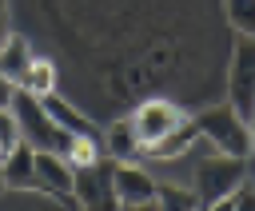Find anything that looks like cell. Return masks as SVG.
Masks as SVG:
<instances>
[{"mask_svg":"<svg viewBox=\"0 0 255 211\" xmlns=\"http://www.w3.org/2000/svg\"><path fill=\"white\" fill-rule=\"evenodd\" d=\"M44 107H48V115H52L64 131H72V135H76V131H92V123H88V119H84L68 100H60V96H52V92H48V96H44Z\"/></svg>","mask_w":255,"mask_h":211,"instance_id":"obj_15","label":"cell"},{"mask_svg":"<svg viewBox=\"0 0 255 211\" xmlns=\"http://www.w3.org/2000/svg\"><path fill=\"white\" fill-rule=\"evenodd\" d=\"M223 16L235 36H255V0H223Z\"/></svg>","mask_w":255,"mask_h":211,"instance_id":"obj_17","label":"cell"},{"mask_svg":"<svg viewBox=\"0 0 255 211\" xmlns=\"http://www.w3.org/2000/svg\"><path fill=\"white\" fill-rule=\"evenodd\" d=\"M72 183H76V167L56 155V151H36V187L40 191H52V195H72Z\"/></svg>","mask_w":255,"mask_h":211,"instance_id":"obj_8","label":"cell"},{"mask_svg":"<svg viewBox=\"0 0 255 211\" xmlns=\"http://www.w3.org/2000/svg\"><path fill=\"white\" fill-rule=\"evenodd\" d=\"M199 199L191 187L179 183H155V211H195Z\"/></svg>","mask_w":255,"mask_h":211,"instance_id":"obj_14","label":"cell"},{"mask_svg":"<svg viewBox=\"0 0 255 211\" xmlns=\"http://www.w3.org/2000/svg\"><path fill=\"white\" fill-rule=\"evenodd\" d=\"M12 36V16H8V0H0V44Z\"/></svg>","mask_w":255,"mask_h":211,"instance_id":"obj_20","label":"cell"},{"mask_svg":"<svg viewBox=\"0 0 255 211\" xmlns=\"http://www.w3.org/2000/svg\"><path fill=\"white\" fill-rule=\"evenodd\" d=\"M179 119H183V111H179L171 100H159V96H155V100H143V104L131 111V119H128V123H131L135 143H139V151H143V147L159 143V139H163Z\"/></svg>","mask_w":255,"mask_h":211,"instance_id":"obj_6","label":"cell"},{"mask_svg":"<svg viewBox=\"0 0 255 211\" xmlns=\"http://www.w3.org/2000/svg\"><path fill=\"white\" fill-rule=\"evenodd\" d=\"M112 183H116L120 207H135V203H151V199H155V179H151L143 167H135L131 159L112 167Z\"/></svg>","mask_w":255,"mask_h":211,"instance_id":"obj_7","label":"cell"},{"mask_svg":"<svg viewBox=\"0 0 255 211\" xmlns=\"http://www.w3.org/2000/svg\"><path fill=\"white\" fill-rule=\"evenodd\" d=\"M16 143H24V139H20V127H16V115H12V107H0V159H4Z\"/></svg>","mask_w":255,"mask_h":211,"instance_id":"obj_18","label":"cell"},{"mask_svg":"<svg viewBox=\"0 0 255 211\" xmlns=\"http://www.w3.org/2000/svg\"><path fill=\"white\" fill-rule=\"evenodd\" d=\"M4 187H36V151L28 143H16L4 159Z\"/></svg>","mask_w":255,"mask_h":211,"instance_id":"obj_10","label":"cell"},{"mask_svg":"<svg viewBox=\"0 0 255 211\" xmlns=\"http://www.w3.org/2000/svg\"><path fill=\"white\" fill-rule=\"evenodd\" d=\"M243 175H247V167H243L239 155H223V151L207 155L195 167V199L207 207V203H215L223 195H235L243 187Z\"/></svg>","mask_w":255,"mask_h":211,"instance_id":"obj_4","label":"cell"},{"mask_svg":"<svg viewBox=\"0 0 255 211\" xmlns=\"http://www.w3.org/2000/svg\"><path fill=\"white\" fill-rule=\"evenodd\" d=\"M120 211H155V199L151 203H135V207H120Z\"/></svg>","mask_w":255,"mask_h":211,"instance_id":"obj_23","label":"cell"},{"mask_svg":"<svg viewBox=\"0 0 255 211\" xmlns=\"http://www.w3.org/2000/svg\"><path fill=\"white\" fill-rule=\"evenodd\" d=\"M112 167L116 163H92V167H76V183L72 195L80 199L84 211H120V195L112 183Z\"/></svg>","mask_w":255,"mask_h":211,"instance_id":"obj_5","label":"cell"},{"mask_svg":"<svg viewBox=\"0 0 255 211\" xmlns=\"http://www.w3.org/2000/svg\"><path fill=\"white\" fill-rule=\"evenodd\" d=\"M12 96H16V84H12L8 76H0V107H8V104H12Z\"/></svg>","mask_w":255,"mask_h":211,"instance_id":"obj_21","label":"cell"},{"mask_svg":"<svg viewBox=\"0 0 255 211\" xmlns=\"http://www.w3.org/2000/svg\"><path fill=\"white\" fill-rule=\"evenodd\" d=\"M0 191H4V167H0Z\"/></svg>","mask_w":255,"mask_h":211,"instance_id":"obj_24","label":"cell"},{"mask_svg":"<svg viewBox=\"0 0 255 211\" xmlns=\"http://www.w3.org/2000/svg\"><path fill=\"white\" fill-rule=\"evenodd\" d=\"M108 151H112V159H116V163H128V159L139 151L135 131H131V123H128V119H116V123L108 127Z\"/></svg>","mask_w":255,"mask_h":211,"instance_id":"obj_16","label":"cell"},{"mask_svg":"<svg viewBox=\"0 0 255 211\" xmlns=\"http://www.w3.org/2000/svg\"><path fill=\"white\" fill-rule=\"evenodd\" d=\"M12 115H16V127H20V139L32 147V151H56V155H64V147H68V135L72 131H64L52 115H48V107H44V100H36V96H28V92H20L16 88V96H12Z\"/></svg>","mask_w":255,"mask_h":211,"instance_id":"obj_1","label":"cell"},{"mask_svg":"<svg viewBox=\"0 0 255 211\" xmlns=\"http://www.w3.org/2000/svg\"><path fill=\"white\" fill-rule=\"evenodd\" d=\"M64 159H68L72 167H92V163H100V143H96V131H76V135H68Z\"/></svg>","mask_w":255,"mask_h":211,"instance_id":"obj_13","label":"cell"},{"mask_svg":"<svg viewBox=\"0 0 255 211\" xmlns=\"http://www.w3.org/2000/svg\"><path fill=\"white\" fill-rule=\"evenodd\" d=\"M195 139H199L195 119H187V115H183V119H179V123H175L159 143L143 147V155H147V159H159V163H163V159H179L183 151H191V143H195Z\"/></svg>","mask_w":255,"mask_h":211,"instance_id":"obj_9","label":"cell"},{"mask_svg":"<svg viewBox=\"0 0 255 211\" xmlns=\"http://www.w3.org/2000/svg\"><path fill=\"white\" fill-rule=\"evenodd\" d=\"M16 88L28 92V96H36V100H44V96L56 88V68H52L48 60H32V64L24 68V76L16 80Z\"/></svg>","mask_w":255,"mask_h":211,"instance_id":"obj_12","label":"cell"},{"mask_svg":"<svg viewBox=\"0 0 255 211\" xmlns=\"http://www.w3.org/2000/svg\"><path fill=\"white\" fill-rule=\"evenodd\" d=\"M227 107L239 119H251L255 107V36H235L227 68Z\"/></svg>","mask_w":255,"mask_h":211,"instance_id":"obj_3","label":"cell"},{"mask_svg":"<svg viewBox=\"0 0 255 211\" xmlns=\"http://www.w3.org/2000/svg\"><path fill=\"white\" fill-rule=\"evenodd\" d=\"M207 211H235V195H223V199L207 203Z\"/></svg>","mask_w":255,"mask_h":211,"instance_id":"obj_22","label":"cell"},{"mask_svg":"<svg viewBox=\"0 0 255 211\" xmlns=\"http://www.w3.org/2000/svg\"><path fill=\"white\" fill-rule=\"evenodd\" d=\"M32 60H36V56H32V48H28V40H24V36H16V32H12V36L0 44V76H8L12 84L24 76V68H28Z\"/></svg>","mask_w":255,"mask_h":211,"instance_id":"obj_11","label":"cell"},{"mask_svg":"<svg viewBox=\"0 0 255 211\" xmlns=\"http://www.w3.org/2000/svg\"><path fill=\"white\" fill-rule=\"evenodd\" d=\"M195 131H199V139H207L223 155H239V159L251 155V127L227 104L223 107H207L203 115H195Z\"/></svg>","mask_w":255,"mask_h":211,"instance_id":"obj_2","label":"cell"},{"mask_svg":"<svg viewBox=\"0 0 255 211\" xmlns=\"http://www.w3.org/2000/svg\"><path fill=\"white\" fill-rule=\"evenodd\" d=\"M235 211H255V191L239 187V191H235Z\"/></svg>","mask_w":255,"mask_h":211,"instance_id":"obj_19","label":"cell"}]
</instances>
